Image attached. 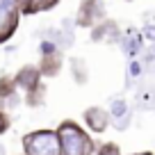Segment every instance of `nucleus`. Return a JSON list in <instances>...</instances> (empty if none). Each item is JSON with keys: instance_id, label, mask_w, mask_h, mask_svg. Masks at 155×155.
<instances>
[{"instance_id": "1", "label": "nucleus", "mask_w": 155, "mask_h": 155, "mask_svg": "<svg viewBox=\"0 0 155 155\" xmlns=\"http://www.w3.org/2000/svg\"><path fill=\"white\" fill-rule=\"evenodd\" d=\"M57 137L59 146H62V155H91L96 150L91 137L75 121H62L57 128Z\"/></svg>"}, {"instance_id": "8", "label": "nucleus", "mask_w": 155, "mask_h": 155, "mask_svg": "<svg viewBox=\"0 0 155 155\" xmlns=\"http://www.w3.org/2000/svg\"><path fill=\"white\" fill-rule=\"evenodd\" d=\"M16 2H18V7H21V14H28V12H30L32 0H16Z\"/></svg>"}, {"instance_id": "9", "label": "nucleus", "mask_w": 155, "mask_h": 155, "mask_svg": "<svg viewBox=\"0 0 155 155\" xmlns=\"http://www.w3.org/2000/svg\"><path fill=\"white\" fill-rule=\"evenodd\" d=\"M135 155H153V153H135Z\"/></svg>"}, {"instance_id": "6", "label": "nucleus", "mask_w": 155, "mask_h": 155, "mask_svg": "<svg viewBox=\"0 0 155 155\" xmlns=\"http://www.w3.org/2000/svg\"><path fill=\"white\" fill-rule=\"evenodd\" d=\"M96 155H121V150L116 148V144H105Z\"/></svg>"}, {"instance_id": "2", "label": "nucleus", "mask_w": 155, "mask_h": 155, "mask_svg": "<svg viewBox=\"0 0 155 155\" xmlns=\"http://www.w3.org/2000/svg\"><path fill=\"white\" fill-rule=\"evenodd\" d=\"M25 155H62L57 130H34L23 137Z\"/></svg>"}, {"instance_id": "7", "label": "nucleus", "mask_w": 155, "mask_h": 155, "mask_svg": "<svg viewBox=\"0 0 155 155\" xmlns=\"http://www.w3.org/2000/svg\"><path fill=\"white\" fill-rule=\"evenodd\" d=\"M7 126H9V116H7L5 112H0V135L7 130Z\"/></svg>"}, {"instance_id": "5", "label": "nucleus", "mask_w": 155, "mask_h": 155, "mask_svg": "<svg viewBox=\"0 0 155 155\" xmlns=\"http://www.w3.org/2000/svg\"><path fill=\"white\" fill-rule=\"evenodd\" d=\"M39 78H41V73H39L34 66H25L23 71L16 75V82L23 84V87L32 94V91H37V89H39Z\"/></svg>"}, {"instance_id": "4", "label": "nucleus", "mask_w": 155, "mask_h": 155, "mask_svg": "<svg viewBox=\"0 0 155 155\" xmlns=\"http://www.w3.org/2000/svg\"><path fill=\"white\" fill-rule=\"evenodd\" d=\"M84 123H87V128L94 130V132H105L107 123H110V116H107V112L101 110V107H89V110L84 112Z\"/></svg>"}, {"instance_id": "3", "label": "nucleus", "mask_w": 155, "mask_h": 155, "mask_svg": "<svg viewBox=\"0 0 155 155\" xmlns=\"http://www.w3.org/2000/svg\"><path fill=\"white\" fill-rule=\"evenodd\" d=\"M21 23V7L16 0H0V44L14 37Z\"/></svg>"}]
</instances>
